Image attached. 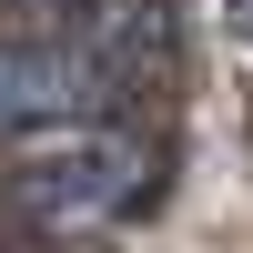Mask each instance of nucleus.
<instances>
[{
	"instance_id": "nucleus-2",
	"label": "nucleus",
	"mask_w": 253,
	"mask_h": 253,
	"mask_svg": "<svg viewBox=\"0 0 253 253\" xmlns=\"http://www.w3.org/2000/svg\"><path fill=\"white\" fill-rule=\"evenodd\" d=\"M122 81L101 71L91 51L71 41H41V31H0V142H51V132H81V122H112Z\"/></svg>"
},
{
	"instance_id": "nucleus-1",
	"label": "nucleus",
	"mask_w": 253,
	"mask_h": 253,
	"mask_svg": "<svg viewBox=\"0 0 253 253\" xmlns=\"http://www.w3.org/2000/svg\"><path fill=\"white\" fill-rule=\"evenodd\" d=\"M20 213L61 223V233H101V223H132L162 193V142H142L132 122H81V132L20 142Z\"/></svg>"
},
{
	"instance_id": "nucleus-3",
	"label": "nucleus",
	"mask_w": 253,
	"mask_h": 253,
	"mask_svg": "<svg viewBox=\"0 0 253 253\" xmlns=\"http://www.w3.org/2000/svg\"><path fill=\"white\" fill-rule=\"evenodd\" d=\"M223 20H233V41H253V0H223Z\"/></svg>"
}]
</instances>
